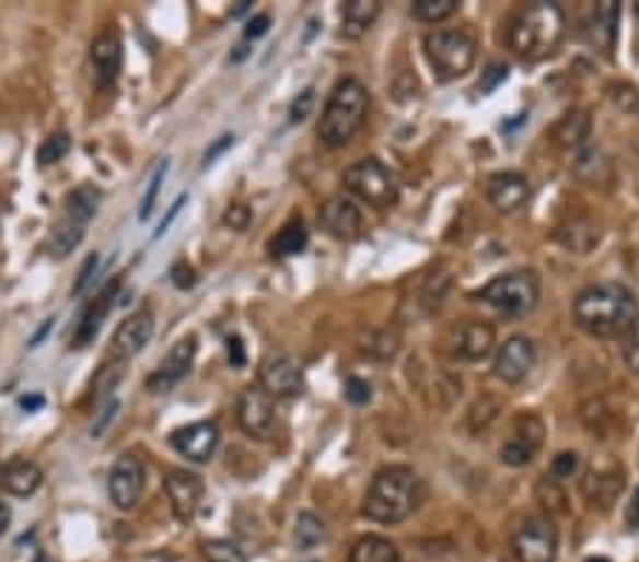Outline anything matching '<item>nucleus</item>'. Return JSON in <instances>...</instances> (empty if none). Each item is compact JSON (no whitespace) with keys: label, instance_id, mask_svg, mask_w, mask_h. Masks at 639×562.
I'll list each match as a JSON object with an SVG mask.
<instances>
[{"label":"nucleus","instance_id":"nucleus-1","mask_svg":"<svg viewBox=\"0 0 639 562\" xmlns=\"http://www.w3.org/2000/svg\"><path fill=\"white\" fill-rule=\"evenodd\" d=\"M574 324L585 336L617 338L626 336L637 313V298L631 290L619 281H597L577 293L574 298Z\"/></svg>","mask_w":639,"mask_h":562},{"label":"nucleus","instance_id":"nucleus-2","mask_svg":"<svg viewBox=\"0 0 639 562\" xmlns=\"http://www.w3.org/2000/svg\"><path fill=\"white\" fill-rule=\"evenodd\" d=\"M423 503V480L409 466H384L367 489L361 514L384 526L404 523Z\"/></svg>","mask_w":639,"mask_h":562},{"label":"nucleus","instance_id":"nucleus-3","mask_svg":"<svg viewBox=\"0 0 639 562\" xmlns=\"http://www.w3.org/2000/svg\"><path fill=\"white\" fill-rule=\"evenodd\" d=\"M566 35V14L557 3H528L509 21V49L523 60H543L560 46Z\"/></svg>","mask_w":639,"mask_h":562},{"label":"nucleus","instance_id":"nucleus-4","mask_svg":"<svg viewBox=\"0 0 639 562\" xmlns=\"http://www.w3.org/2000/svg\"><path fill=\"white\" fill-rule=\"evenodd\" d=\"M370 112V92L367 85L356 78L338 80L333 85L330 97L324 103L322 122H318V140L324 148H345L352 137L359 134L361 126Z\"/></svg>","mask_w":639,"mask_h":562},{"label":"nucleus","instance_id":"nucleus-5","mask_svg":"<svg viewBox=\"0 0 639 562\" xmlns=\"http://www.w3.org/2000/svg\"><path fill=\"white\" fill-rule=\"evenodd\" d=\"M423 51L427 60L435 71V78L441 83H452V80L469 74L478 57V46L472 40V35L461 32V28H435L423 37Z\"/></svg>","mask_w":639,"mask_h":562},{"label":"nucleus","instance_id":"nucleus-6","mask_svg":"<svg viewBox=\"0 0 639 562\" xmlns=\"http://www.w3.org/2000/svg\"><path fill=\"white\" fill-rule=\"evenodd\" d=\"M478 302L489 304L507 318L528 316L541 304V276L534 270H512L498 276L480 290Z\"/></svg>","mask_w":639,"mask_h":562},{"label":"nucleus","instance_id":"nucleus-7","mask_svg":"<svg viewBox=\"0 0 639 562\" xmlns=\"http://www.w3.org/2000/svg\"><path fill=\"white\" fill-rule=\"evenodd\" d=\"M345 188L347 194H352L359 202L370 204L375 211H390L398 204L400 197L398 176L375 156H367L345 171Z\"/></svg>","mask_w":639,"mask_h":562},{"label":"nucleus","instance_id":"nucleus-8","mask_svg":"<svg viewBox=\"0 0 639 562\" xmlns=\"http://www.w3.org/2000/svg\"><path fill=\"white\" fill-rule=\"evenodd\" d=\"M512 551L518 562H555L560 551V531L548 517H532L518 528Z\"/></svg>","mask_w":639,"mask_h":562},{"label":"nucleus","instance_id":"nucleus-9","mask_svg":"<svg viewBox=\"0 0 639 562\" xmlns=\"http://www.w3.org/2000/svg\"><path fill=\"white\" fill-rule=\"evenodd\" d=\"M543 441H546V423H543L541 415L534 412H526L514 421L512 432L500 446V460L512 469H520V466H528L537 457V452L543 449Z\"/></svg>","mask_w":639,"mask_h":562},{"label":"nucleus","instance_id":"nucleus-10","mask_svg":"<svg viewBox=\"0 0 639 562\" xmlns=\"http://www.w3.org/2000/svg\"><path fill=\"white\" fill-rule=\"evenodd\" d=\"M259 387L270 398H295L304 393L302 364L284 352H270L259 364Z\"/></svg>","mask_w":639,"mask_h":562},{"label":"nucleus","instance_id":"nucleus-11","mask_svg":"<svg viewBox=\"0 0 639 562\" xmlns=\"http://www.w3.org/2000/svg\"><path fill=\"white\" fill-rule=\"evenodd\" d=\"M142 489H146V466L140 457H117V464L112 466V475H108V497L114 506L120 512H131L140 503Z\"/></svg>","mask_w":639,"mask_h":562},{"label":"nucleus","instance_id":"nucleus-12","mask_svg":"<svg viewBox=\"0 0 639 562\" xmlns=\"http://www.w3.org/2000/svg\"><path fill=\"white\" fill-rule=\"evenodd\" d=\"M537 364V347L528 336H512L503 341L495 359V375L503 384H520Z\"/></svg>","mask_w":639,"mask_h":562},{"label":"nucleus","instance_id":"nucleus-13","mask_svg":"<svg viewBox=\"0 0 639 562\" xmlns=\"http://www.w3.org/2000/svg\"><path fill=\"white\" fill-rule=\"evenodd\" d=\"M495 344H498V332L489 321H480V318H466L455 327L452 332V350H455L457 359L464 361H484L492 355Z\"/></svg>","mask_w":639,"mask_h":562},{"label":"nucleus","instance_id":"nucleus-14","mask_svg":"<svg viewBox=\"0 0 639 562\" xmlns=\"http://www.w3.org/2000/svg\"><path fill=\"white\" fill-rule=\"evenodd\" d=\"M154 336V316L148 313V309H140V313H131L126 321L117 327V332L112 336V347H108V355L114 361H131L133 355H140L142 347L151 341Z\"/></svg>","mask_w":639,"mask_h":562},{"label":"nucleus","instance_id":"nucleus-15","mask_svg":"<svg viewBox=\"0 0 639 562\" xmlns=\"http://www.w3.org/2000/svg\"><path fill=\"white\" fill-rule=\"evenodd\" d=\"M171 446L194 464H208L219 446V426L213 421L188 423L171 435Z\"/></svg>","mask_w":639,"mask_h":562},{"label":"nucleus","instance_id":"nucleus-16","mask_svg":"<svg viewBox=\"0 0 639 562\" xmlns=\"http://www.w3.org/2000/svg\"><path fill=\"white\" fill-rule=\"evenodd\" d=\"M532 197V185L518 171H500L486 179V199L498 213H514Z\"/></svg>","mask_w":639,"mask_h":562},{"label":"nucleus","instance_id":"nucleus-17","mask_svg":"<svg viewBox=\"0 0 639 562\" xmlns=\"http://www.w3.org/2000/svg\"><path fill=\"white\" fill-rule=\"evenodd\" d=\"M617 23H619V3L614 0H600L597 7L591 9V14L585 17L583 37L591 49L603 57L614 55V46H617Z\"/></svg>","mask_w":639,"mask_h":562},{"label":"nucleus","instance_id":"nucleus-18","mask_svg":"<svg viewBox=\"0 0 639 562\" xmlns=\"http://www.w3.org/2000/svg\"><path fill=\"white\" fill-rule=\"evenodd\" d=\"M89 57H92L94 66V78L103 89H112L120 78L123 69V40L117 28H103L97 37L92 40V49H89Z\"/></svg>","mask_w":639,"mask_h":562},{"label":"nucleus","instance_id":"nucleus-19","mask_svg":"<svg viewBox=\"0 0 639 562\" xmlns=\"http://www.w3.org/2000/svg\"><path fill=\"white\" fill-rule=\"evenodd\" d=\"M274 398L262 387H245L240 395V407H236V418L240 426L245 429L251 437H267L274 429Z\"/></svg>","mask_w":639,"mask_h":562},{"label":"nucleus","instance_id":"nucleus-20","mask_svg":"<svg viewBox=\"0 0 639 562\" xmlns=\"http://www.w3.org/2000/svg\"><path fill=\"white\" fill-rule=\"evenodd\" d=\"M202 492V480L197 475H190V471H171L169 478H165V494H169L171 512H174L179 523H190L197 517Z\"/></svg>","mask_w":639,"mask_h":562},{"label":"nucleus","instance_id":"nucleus-21","mask_svg":"<svg viewBox=\"0 0 639 562\" xmlns=\"http://www.w3.org/2000/svg\"><path fill=\"white\" fill-rule=\"evenodd\" d=\"M318 222L333 239L352 242L359 239L361 233V211L359 204L347 197H333L322 204L318 211Z\"/></svg>","mask_w":639,"mask_h":562},{"label":"nucleus","instance_id":"nucleus-22","mask_svg":"<svg viewBox=\"0 0 639 562\" xmlns=\"http://www.w3.org/2000/svg\"><path fill=\"white\" fill-rule=\"evenodd\" d=\"M194 359H197V341H194V338H183V341H179L169 355H165L160 370L148 378V389H151L154 395L171 393V389H174L176 384L190 373Z\"/></svg>","mask_w":639,"mask_h":562},{"label":"nucleus","instance_id":"nucleus-23","mask_svg":"<svg viewBox=\"0 0 639 562\" xmlns=\"http://www.w3.org/2000/svg\"><path fill=\"white\" fill-rule=\"evenodd\" d=\"M623 489H626V475L617 466L591 469L583 480V497L597 508H612L623 494Z\"/></svg>","mask_w":639,"mask_h":562},{"label":"nucleus","instance_id":"nucleus-24","mask_svg":"<svg viewBox=\"0 0 639 562\" xmlns=\"http://www.w3.org/2000/svg\"><path fill=\"white\" fill-rule=\"evenodd\" d=\"M117 290H120V279H112L106 288H103V293H100L97 298L89 304V307H85L83 318H80V324H78L74 347L92 344L94 338H97L100 327H103V321H106V316H108V309H112L114 298H117Z\"/></svg>","mask_w":639,"mask_h":562},{"label":"nucleus","instance_id":"nucleus-25","mask_svg":"<svg viewBox=\"0 0 639 562\" xmlns=\"http://www.w3.org/2000/svg\"><path fill=\"white\" fill-rule=\"evenodd\" d=\"M0 485H3V492L14 494V497H32L43 485L40 466L23 460V457H14L0 469Z\"/></svg>","mask_w":639,"mask_h":562},{"label":"nucleus","instance_id":"nucleus-26","mask_svg":"<svg viewBox=\"0 0 639 562\" xmlns=\"http://www.w3.org/2000/svg\"><path fill=\"white\" fill-rule=\"evenodd\" d=\"M381 3L379 0H347L341 7V35L347 40H361L379 21Z\"/></svg>","mask_w":639,"mask_h":562},{"label":"nucleus","instance_id":"nucleus-27","mask_svg":"<svg viewBox=\"0 0 639 562\" xmlns=\"http://www.w3.org/2000/svg\"><path fill=\"white\" fill-rule=\"evenodd\" d=\"M591 137V114L589 112H569L566 117L555 122L551 128V142L557 148H566V151H574V148H583Z\"/></svg>","mask_w":639,"mask_h":562},{"label":"nucleus","instance_id":"nucleus-28","mask_svg":"<svg viewBox=\"0 0 639 562\" xmlns=\"http://www.w3.org/2000/svg\"><path fill=\"white\" fill-rule=\"evenodd\" d=\"M100 204H103V190L94 188V185H78V188L66 197V216L85 227L94 216H97Z\"/></svg>","mask_w":639,"mask_h":562},{"label":"nucleus","instance_id":"nucleus-29","mask_svg":"<svg viewBox=\"0 0 639 562\" xmlns=\"http://www.w3.org/2000/svg\"><path fill=\"white\" fill-rule=\"evenodd\" d=\"M350 562H400L395 542L381 535H364L352 542Z\"/></svg>","mask_w":639,"mask_h":562},{"label":"nucleus","instance_id":"nucleus-30","mask_svg":"<svg viewBox=\"0 0 639 562\" xmlns=\"http://www.w3.org/2000/svg\"><path fill=\"white\" fill-rule=\"evenodd\" d=\"M83 236H85V227L78 225V222H71V219L66 216V219H60V222H55V227L49 231V242H46V247H49V254L55 256V259H66V256H71L74 250H78Z\"/></svg>","mask_w":639,"mask_h":562},{"label":"nucleus","instance_id":"nucleus-31","mask_svg":"<svg viewBox=\"0 0 639 562\" xmlns=\"http://www.w3.org/2000/svg\"><path fill=\"white\" fill-rule=\"evenodd\" d=\"M555 239L560 242L566 250L585 254V250H591V247L597 245V231H594V225H591V222H585V219H571V222H566V225L557 227Z\"/></svg>","mask_w":639,"mask_h":562},{"label":"nucleus","instance_id":"nucleus-32","mask_svg":"<svg viewBox=\"0 0 639 562\" xmlns=\"http://www.w3.org/2000/svg\"><path fill=\"white\" fill-rule=\"evenodd\" d=\"M307 242H310V233H307V227H304V222L302 219H293V222H288V225L281 227L279 236L270 242V254L279 256V259L299 256L304 247H307Z\"/></svg>","mask_w":639,"mask_h":562},{"label":"nucleus","instance_id":"nucleus-33","mask_svg":"<svg viewBox=\"0 0 639 562\" xmlns=\"http://www.w3.org/2000/svg\"><path fill=\"white\" fill-rule=\"evenodd\" d=\"M293 537H295L299 551H313L316 546H322V542L327 540V526H324V520L318 517V514L302 512L299 517H295Z\"/></svg>","mask_w":639,"mask_h":562},{"label":"nucleus","instance_id":"nucleus-34","mask_svg":"<svg viewBox=\"0 0 639 562\" xmlns=\"http://www.w3.org/2000/svg\"><path fill=\"white\" fill-rule=\"evenodd\" d=\"M457 0H415L413 14L423 23H441L457 12Z\"/></svg>","mask_w":639,"mask_h":562},{"label":"nucleus","instance_id":"nucleus-35","mask_svg":"<svg viewBox=\"0 0 639 562\" xmlns=\"http://www.w3.org/2000/svg\"><path fill=\"white\" fill-rule=\"evenodd\" d=\"M205 562H247L245 551L231 540H208L202 542Z\"/></svg>","mask_w":639,"mask_h":562},{"label":"nucleus","instance_id":"nucleus-36","mask_svg":"<svg viewBox=\"0 0 639 562\" xmlns=\"http://www.w3.org/2000/svg\"><path fill=\"white\" fill-rule=\"evenodd\" d=\"M361 350H364L367 355H373V359L386 361V359H393L395 352H398V338L386 330L370 332L364 344H361Z\"/></svg>","mask_w":639,"mask_h":562},{"label":"nucleus","instance_id":"nucleus-37","mask_svg":"<svg viewBox=\"0 0 639 562\" xmlns=\"http://www.w3.org/2000/svg\"><path fill=\"white\" fill-rule=\"evenodd\" d=\"M69 151H71V137L60 131V134H51L43 140V145L37 148V162H40V165H55V162L63 160Z\"/></svg>","mask_w":639,"mask_h":562},{"label":"nucleus","instance_id":"nucleus-38","mask_svg":"<svg viewBox=\"0 0 639 562\" xmlns=\"http://www.w3.org/2000/svg\"><path fill=\"white\" fill-rule=\"evenodd\" d=\"M165 174H169V160H162L160 165H156L154 174H151L146 199H142V204H140V222H148V219H151V213H154L156 197H160V188H162V183H165Z\"/></svg>","mask_w":639,"mask_h":562},{"label":"nucleus","instance_id":"nucleus-39","mask_svg":"<svg viewBox=\"0 0 639 562\" xmlns=\"http://www.w3.org/2000/svg\"><path fill=\"white\" fill-rule=\"evenodd\" d=\"M123 375H126V364H106L103 370H100V375H97V380H94V389H97V401H103L112 389H117V384L123 380Z\"/></svg>","mask_w":639,"mask_h":562},{"label":"nucleus","instance_id":"nucleus-40","mask_svg":"<svg viewBox=\"0 0 639 562\" xmlns=\"http://www.w3.org/2000/svg\"><path fill=\"white\" fill-rule=\"evenodd\" d=\"M623 361H626L631 373H639V316L634 318V324L623 336Z\"/></svg>","mask_w":639,"mask_h":562},{"label":"nucleus","instance_id":"nucleus-41","mask_svg":"<svg viewBox=\"0 0 639 562\" xmlns=\"http://www.w3.org/2000/svg\"><path fill=\"white\" fill-rule=\"evenodd\" d=\"M577 471H580V455L577 452H560L551 460V478L555 480H569L574 478Z\"/></svg>","mask_w":639,"mask_h":562},{"label":"nucleus","instance_id":"nucleus-42","mask_svg":"<svg viewBox=\"0 0 639 562\" xmlns=\"http://www.w3.org/2000/svg\"><path fill=\"white\" fill-rule=\"evenodd\" d=\"M345 395L352 407H367V403L373 401V387H370V380L364 378H347Z\"/></svg>","mask_w":639,"mask_h":562},{"label":"nucleus","instance_id":"nucleus-43","mask_svg":"<svg viewBox=\"0 0 639 562\" xmlns=\"http://www.w3.org/2000/svg\"><path fill=\"white\" fill-rule=\"evenodd\" d=\"M313 106H316V89H304L299 97L293 99L290 106V122H304L313 114Z\"/></svg>","mask_w":639,"mask_h":562},{"label":"nucleus","instance_id":"nucleus-44","mask_svg":"<svg viewBox=\"0 0 639 562\" xmlns=\"http://www.w3.org/2000/svg\"><path fill=\"white\" fill-rule=\"evenodd\" d=\"M117 412H120V401H117V398H108V401L103 403V409L97 412V421H94L92 426V437H103V432H106L108 423L114 421Z\"/></svg>","mask_w":639,"mask_h":562},{"label":"nucleus","instance_id":"nucleus-45","mask_svg":"<svg viewBox=\"0 0 639 562\" xmlns=\"http://www.w3.org/2000/svg\"><path fill=\"white\" fill-rule=\"evenodd\" d=\"M222 222H225L231 231H247V225H251V208H245V204H233V208L225 211Z\"/></svg>","mask_w":639,"mask_h":562},{"label":"nucleus","instance_id":"nucleus-46","mask_svg":"<svg viewBox=\"0 0 639 562\" xmlns=\"http://www.w3.org/2000/svg\"><path fill=\"white\" fill-rule=\"evenodd\" d=\"M97 268H100V256L92 254V256H89V259L83 261V268H80L78 281H74V288H71V293H74V295L83 293V290L89 288V281L94 279V273H97Z\"/></svg>","mask_w":639,"mask_h":562},{"label":"nucleus","instance_id":"nucleus-47","mask_svg":"<svg viewBox=\"0 0 639 562\" xmlns=\"http://www.w3.org/2000/svg\"><path fill=\"white\" fill-rule=\"evenodd\" d=\"M171 281H174L179 290H188L197 284V273H194V268H190L188 261H176L174 268H171Z\"/></svg>","mask_w":639,"mask_h":562},{"label":"nucleus","instance_id":"nucleus-48","mask_svg":"<svg viewBox=\"0 0 639 562\" xmlns=\"http://www.w3.org/2000/svg\"><path fill=\"white\" fill-rule=\"evenodd\" d=\"M267 28H270V14H256V17H251L245 26V37L247 40H256V37L267 35Z\"/></svg>","mask_w":639,"mask_h":562},{"label":"nucleus","instance_id":"nucleus-49","mask_svg":"<svg viewBox=\"0 0 639 562\" xmlns=\"http://www.w3.org/2000/svg\"><path fill=\"white\" fill-rule=\"evenodd\" d=\"M228 361H231V366H236V370H242L245 366V344H242L240 336L228 338Z\"/></svg>","mask_w":639,"mask_h":562},{"label":"nucleus","instance_id":"nucleus-50","mask_svg":"<svg viewBox=\"0 0 639 562\" xmlns=\"http://www.w3.org/2000/svg\"><path fill=\"white\" fill-rule=\"evenodd\" d=\"M507 78H509V69H507V66H498V63L489 66V71H486V80H484V83H480V92H492L495 85L503 83V80H507Z\"/></svg>","mask_w":639,"mask_h":562},{"label":"nucleus","instance_id":"nucleus-51","mask_svg":"<svg viewBox=\"0 0 639 562\" xmlns=\"http://www.w3.org/2000/svg\"><path fill=\"white\" fill-rule=\"evenodd\" d=\"M231 145H233V134L219 137V142H213L211 151H205V156H202V165H205V168H208V165H211V162L217 160V156L222 154V151H228V148H231Z\"/></svg>","mask_w":639,"mask_h":562},{"label":"nucleus","instance_id":"nucleus-52","mask_svg":"<svg viewBox=\"0 0 639 562\" xmlns=\"http://www.w3.org/2000/svg\"><path fill=\"white\" fill-rule=\"evenodd\" d=\"M185 202H188V197H179V199H176L174 204H171V211L165 213V219H162V222H160V227H156L154 239H160V236H165V233H169L171 222H174V219H176V213H179V208H183Z\"/></svg>","mask_w":639,"mask_h":562},{"label":"nucleus","instance_id":"nucleus-53","mask_svg":"<svg viewBox=\"0 0 639 562\" xmlns=\"http://www.w3.org/2000/svg\"><path fill=\"white\" fill-rule=\"evenodd\" d=\"M626 517H628V526L639 528V489H637V492H634L631 503H628V512H626Z\"/></svg>","mask_w":639,"mask_h":562},{"label":"nucleus","instance_id":"nucleus-54","mask_svg":"<svg viewBox=\"0 0 639 562\" xmlns=\"http://www.w3.org/2000/svg\"><path fill=\"white\" fill-rule=\"evenodd\" d=\"M43 403H46V398H43V395H26V398H21L23 412H35V409H43Z\"/></svg>","mask_w":639,"mask_h":562},{"label":"nucleus","instance_id":"nucleus-55","mask_svg":"<svg viewBox=\"0 0 639 562\" xmlns=\"http://www.w3.org/2000/svg\"><path fill=\"white\" fill-rule=\"evenodd\" d=\"M9 523H12V508L7 503H0V535H7Z\"/></svg>","mask_w":639,"mask_h":562},{"label":"nucleus","instance_id":"nucleus-56","mask_svg":"<svg viewBox=\"0 0 639 562\" xmlns=\"http://www.w3.org/2000/svg\"><path fill=\"white\" fill-rule=\"evenodd\" d=\"M51 327H55V321H51V318H49V321H43V327L35 332V338H32V344H28V347H40V341H43V338H46V336H49Z\"/></svg>","mask_w":639,"mask_h":562},{"label":"nucleus","instance_id":"nucleus-57","mask_svg":"<svg viewBox=\"0 0 639 562\" xmlns=\"http://www.w3.org/2000/svg\"><path fill=\"white\" fill-rule=\"evenodd\" d=\"M251 7H254L251 0H240V3H236V9H233V12H231V17H240V14H245Z\"/></svg>","mask_w":639,"mask_h":562},{"label":"nucleus","instance_id":"nucleus-58","mask_svg":"<svg viewBox=\"0 0 639 562\" xmlns=\"http://www.w3.org/2000/svg\"><path fill=\"white\" fill-rule=\"evenodd\" d=\"M245 55H247V49H245V46H240V51L233 55V60H242V57H245Z\"/></svg>","mask_w":639,"mask_h":562},{"label":"nucleus","instance_id":"nucleus-59","mask_svg":"<svg viewBox=\"0 0 639 562\" xmlns=\"http://www.w3.org/2000/svg\"><path fill=\"white\" fill-rule=\"evenodd\" d=\"M585 562H612V560H605V557H591V560H585Z\"/></svg>","mask_w":639,"mask_h":562},{"label":"nucleus","instance_id":"nucleus-60","mask_svg":"<svg viewBox=\"0 0 639 562\" xmlns=\"http://www.w3.org/2000/svg\"><path fill=\"white\" fill-rule=\"evenodd\" d=\"M634 9H637V14H639V0H637V7H634Z\"/></svg>","mask_w":639,"mask_h":562}]
</instances>
